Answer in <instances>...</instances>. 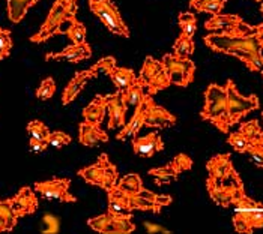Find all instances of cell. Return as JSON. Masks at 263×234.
<instances>
[{
	"mask_svg": "<svg viewBox=\"0 0 263 234\" xmlns=\"http://www.w3.org/2000/svg\"><path fill=\"white\" fill-rule=\"evenodd\" d=\"M203 41L212 51L239 59L251 72L263 77V23L253 26L242 20L226 32L206 35Z\"/></svg>",
	"mask_w": 263,
	"mask_h": 234,
	"instance_id": "obj_1",
	"label": "cell"
},
{
	"mask_svg": "<svg viewBox=\"0 0 263 234\" xmlns=\"http://www.w3.org/2000/svg\"><path fill=\"white\" fill-rule=\"evenodd\" d=\"M38 197L29 186L21 188L8 200H0V233L12 231L20 218L38 210Z\"/></svg>",
	"mask_w": 263,
	"mask_h": 234,
	"instance_id": "obj_2",
	"label": "cell"
},
{
	"mask_svg": "<svg viewBox=\"0 0 263 234\" xmlns=\"http://www.w3.org/2000/svg\"><path fill=\"white\" fill-rule=\"evenodd\" d=\"M202 120L211 122L223 134H229L230 122L227 113V89L220 84H209L204 92V104L200 111Z\"/></svg>",
	"mask_w": 263,
	"mask_h": 234,
	"instance_id": "obj_3",
	"label": "cell"
},
{
	"mask_svg": "<svg viewBox=\"0 0 263 234\" xmlns=\"http://www.w3.org/2000/svg\"><path fill=\"white\" fill-rule=\"evenodd\" d=\"M77 2L79 0H56L45 21L42 23L41 29L33 36H30V41L40 44V42H45L47 39L54 35L62 33V24L65 21H69L71 17H76L77 14Z\"/></svg>",
	"mask_w": 263,
	"mask_h": 234,
	"instance_id": "obj_4",
	"label": "cell"
},
{
	"mask_svg": "<svg viewBox=\"0 0 263 234\" xmlns=\"http://www.w3.org/2000/svg\"><path fill=\"white\" fill-rule=\"evenodd\" d=\"M79 176L89 185L98 186L105 192H108L111 188H115L119 180L118 168L113 162H110L107 153H101L98 156L97 162L79 170Z\"/></svg>",
	"mask_w": 263,
	"mask_h": 234,
	"instance_id": "obj_5",
	"label": "cell"
},
{
	"mask_svg": "<svg viewBox=\"0 0 263 234\" xmlns=\"http://www.w3.org/2000/svg\"><path fill=\"white\" fill-rule=\"evenodd\" d=\"M226 89H227V113H229L230 126L238 125L247 114H250L254 110H259L260 107L259 98L256 95H250V96L241 95L233 80H227Z\"/></svg>",
	"mask_w": 263,
	"mask_h": 234,
	"instance_id": "obj_6",
	"label": "cell"
},
{
	"mask_svg": "<svg viewBox=\"0 0 263 234\" xmlns=\"http://www.w3.org/2000/svg\"><path fill=\"white\" fill-rule=\"evenodd\" d=\"M89 8L111 33L123 38L129 36V29L113 0H89Z\"/></svg>",
	"mask_w": 263,
	"mask_h": 234,
	"instance_id": "obj_7",
	"label": "cell"
},
{
	"mask_svg": "<svg viewBox=\"0 0 263 234\" xmlns=\"http://www.w3.org/2000/svg\"><path fill=\"white\" fill-rule=\"evenodd\" d=\"M87 225L102 234H129L136 230L133 215L129 213H107L98 215L87 221Z\"/></svg>",
	"mask_w": 263,
	"mask_h": 234,
	"instance_id": "obj_8",
	"label": "cell"
},
{
	"mask_svg": "<svg viewBox=\"0 0 263 234\" xmlns=\"http://www.w3.org/2000/svg\"><path fill=\"white\" fill-rule=\"evenodd\" d=\"M139 80L143 83L146 92L149 95H155L158 93L160 90L167 89L172 83H170V78L165 72V68H164V63L158 62L154 57L147 56L143 62L142 69L139 72Z\"/></svg>",
	"mask_w": 263,
	"mask_h": 234,
	"instance_id": "obj_9",
	"label": "cell"
},
{
	"mask_svg": "<svg viewBox=\"0 0 263 234\" xmlns=\"http://www.w3.org/2000/svg\"><path fill=\"white\" fill-rule=\"evenodd\" d=\"M242 188L243 183L238 173H235L229 180H224V182H218L212 177L206 179V189L209 192V197L212 198L215 204L221 207L233 206L235 197Z\"/></svg>",
	"mask_w": 263,
	"mask_h": 234,
	"instance_id": "obj_10",
	"label": "cell"
},
{
	"mask_svg": "<svg viewBox=\"0 0 263 234\" xmlns=\"http://www.w3.org/2000/svg\"><path fill=\"white\" fill-rule=\"evenodd\" d=\"M165 68V72L170 78V83L179 87H186L193 83L196 74V65L190 59L175 56L173 53L165 54L161 60Z\"/></svg>",
	"mask_w": 263,
	"mask_h": 234,
	"instance_id": "obj_11",
	"label": "cell"
},
{
	"mask_svg": "<svg viewBox=\"0 0 263 234\" xmlns=\"http://www.w3.org/2000/svg\"><path fill=\"white\" fill-rule=\"evenodd\" d=\"M191 167H193V159L185 153H179L172 159V162L162 167L151 168L149 176H152L155 179V183L160 186V185H167V183L178 180L179 174L191 170Z\"/></svg>",
	"mask_w": 263,
	"mask_h": 234,
	"instance_id": "obj_12",
	"label": "cell"
},
{
	"mask_svg": "<svg viewBox=\"0 0 263 234\" xmlns=\"http://www.w3.org/2000/svg\"><path fill=\"white\" fill-rule=\"evenodd\" d=\"M71 180L66 177H53L45 182H36L35 191L47 200H59L62 203H76L77 198L69 194Z\"/></svg>",
	"mask_w": 263,
	"mask_h": 234,
	"instance_id": "obj_13",
	"label": "cell"
},
{
	"mask_svg": "<svg viewBox=\"0 0 263 234\" xmlns=\"http://www.w3.org/2000/svg\"><path fill=\"white\" fill-rule=\"evenodd\" d=\"M173 198L170 195H158L152 191H147L143 188L139 194L129 197V204L133 210H142V212H152L160 213L162 207L170 206Z\"/></svg>",
	"mask_w": 263,
	"mask_h": 234,
	"instance_id": "obj_14",
	"label": "cell"
},
{
	"mask_svg": "<svg viewBox=\"0 0 263 234\" xmlns=\"http://www.w3.org/2000/svg\"><path fill=\"white\" fill-rule=\"evenodd\" d=\"M128 110V101L125 98V92L118 90L108 95L107 113H108V128L116 129L125 126V117Z\"/></svg>",
	"mask_w": 263,
	"mask_h": 234,
	"instance_id": "obj_15",
	"label": "cell"
},
{
	"mask_svg": "<svg viewBox=\"0 0 263 234\" xmlns=\"http://www.w3.org/2000/svg\"><path fill=\"white\" fill-rule=\"evenodd\" d=\"M152 95H149L146 92V95L143 98V101L136 107V111H134V116L131 117V120L128 123H125V126H122L121 132L116 135L118 140H125L126 136H134L139 134V131L144 126V119L147 114V108H149V104L152 102Z\"/></svg>",
	"mask_w": 263,
	"mask_h": 234,
	"instance_id": "obj_16",
	"label": "cell"
},
{
	"mask_svg": "<svg viewBox=\"0 0 263 234\" xmlns=\"http://www.w3.org/2000/svg\"><path fill=\"white\" fill-rule=\"evenodd\" d=\"M206 170L209 173V177H212V179H215L218 182L229 180L232 176L236 173L230 153H220V155L212 156L206 162Z\"/></svg>",
	"mask_w": 263,
	"mask_h": 234,
	"instance_id": "obj_17",
	"label": "cell"
},
{
	"mask_svg": "<svg viewBox=\"0 0 263 234\" xmlns=\"http://www.w3.org/2000/svg\"><path fill=\"white\" fill-rule=\"evenodd\" d=\"M233 227L238 233L251 234L256 228H263V209L238 210L233 215Z\"/></svg>",
	"mask_w": 263,
	"mask_h": 234,
	"instance_id": "obj_18",
	"label": "cell"
},
{
	"mask_svg": "<svg viewBox=\"0 0 263 234\" xmlns=\"http://www.w3.org/2000/svg\"><path fill=\"white\" fill-rule=\"evenodd\" d=\"M95 77H98V74H97L92 68L84 69V71H79V72L74 75V78L66 84V87H65V90H63V93H62V104H63V105H69L76 98L80 95V92L84 89L86 83H87L90 78Z\"/></svg>",
	"mask_w": 263,
	"mask_h": 234,
	"instance_id": "obj_19",
	"label": "cell"
},
{
	"mask_svg": "<svg viewBox=\"0 0 263 234\" xmlns=\"http://www.w3.org/2000/svg\"><path fill=\"white\" fill-rule=\"evenodd\" d=\"M131 146H133L134 153L137 156H143V158H152L157 152L164 149L162 138L157 132H151L146 136L133 138Z\"/></svg>",
	"mask_w": 263,
	"mask_h": 234,
	"instance_id": "obj_20",
	"label": "cell"
},
{
	"mask_svg": "<svg viewBox=\"0 0 263 234\" xmlns=\"http://www.w3.org/2000/svg\"><path fill=\"white\" fill-rule=\"evenodd\" d=\"M92 57V48L87 42L83 44H72L62 50L61 53H48L45 60H66L71 63H79L84 59Z\"/></svg>",
	"mask_w": 263,
	"mask_h": 234,
	"instance_id": "obj_21",
	"label": "cell"
},
{
	"mask_svg": "<svg viewBox=\"0 0 263 234\" xmlns=\"http://www.w3.org/2000/svg\"><path fill=\"white\" fill-rule=\"evenodd\" d=\"M176 123V117L167 111L161 105H157L154 101L149 104L147 114L144 119V126L147 128H170Z\"/></svg>",
	"mask_w": 263,
	"mask_h": 234,
	"instance_id": "obj_22",
	"label": "cell"
},
{
	"mask_svg": "<svg viewBox=\"0 0 263 234\" xmlns=\"http://www.w3.org/2000/svg\"><path fill=\"white\" fill-rule=\"evenodd\" d=\"M79 140L86 147H97L102 143L108 141V134L105 131H102L100 125L84 120L79 126Z\"/></svg>",
	"mask_w": 263,
	"mask_h": 234,
	"instance_id": "obj_23",
	"label": "cell"
},
{
	"mask_svg": "<svg viewBox=\"0 0 263 234\" xmlns=\"http://www.w3.org/2000/svg\"><path fill=\"white\" fill-rule=\"evenodd\" d=\"M107 104H108V95H97L95 99L83 110V119L86 122L101 125L104 116L107 113Z\"/></svg>",
	"mask_w": 263,
	"mask_h": 234,
	"instance_id": "obj_24",
	"label": "cell"
},
{
	"mask_svg": "<svg viewBox=\"0 0 263 234\" xmlns=\"http://www.w3.org/2000/svg\"><path fill=\"white\" fill-rule=\"evenodd\" d=\"M242 21V17L235 14H217L204 23V29L209 32H226Z\"/></svg>",
	"mask_w": 263,
	"mask_h": 234,
	"instance_id": "obj_25",
	"label": "cell"
},
{
	"mask_svg": "<svg viewBox=\"0 0 263 234\" xmlns=\"http://www.w3.org/2000/svg\"><path fill=\"white\" fill-rule=\"evenodd\" d=\"M108 212L111 213H129L133 212L129 204V195L122 192L116 186L111 188L108 192Z\"/></svg>",
	"mask_w": 263,
	"mask_h": 234,
	"instance_id": "obj_26",
	"label": "cell"
},
{
	"mask_svg": "<svg viewBox=\"0 0 263 234\" xmlns=\"http://www.w3.org/2000/svg\"><path fill=\"white\" fill-rule=\"evenodd\" d=\"M110 80L113 81V84L116 86L118 90L125 92L136 80L137 75L134 74L133 69H128V68H121V66H115L108 74H107Z\"/></svg>",
	"mask_w": 263,
	"mask_h": 234,
	"instance_id": "obj_27",
	"label": "cell"
},
{
	"mask_svg": "<svg viewBox=\"0 0 263 234\" xmlns=\"http://www.w3.org/2000/svg\"><path fill=\"white\" fill-rule=\"evenodd\" d=\"M33 5L35 0H6L8 18L11 20V23H20Z\"/></svg>",
	"mask_w": 263,
	"mask_h": 234,
	"instance_id": "obj_28",
	"label": "cell"
},
{
	"mask_svg": "<svg viewBox=\"0 0 263 234\" xmlns=\"http://www.w3.org/2000/svg\"><path fill=\"white\" fill-rule=\"evenodd\" d=\"M118 189H121L122 192H125L126 195H136L139 194L143 189V182L142 177L136 173H131V174H126L121 177L118 180V185H116Z\"/></svg>",
	"mask_w": 263,
	"mask_h": 234,
	"instance_id": "obj_29",
	"label": "cell"
},
{
	"mask_svg": "<svg viewBox=\"0 0 263 234\" xmlns=\"http://www.w3.org/2000/svg\"><path fill=\"white\" fill-rule=\"evenodd\" d=\"M227 0H190V6L197 12H208L211 15L221 14Z\"/></svg>",
	"mask_w": 263,
	"mask_h": 234,
	"instance_id": "obj_30",
	"label": "cell"
},
{
	"mask_svg": "<svg viewBox=\"0 0 263 234\" xmlns=\"http://www.w3.org/2000/svg\"><path fill=\"white\" fill-rule=\"evenodd\" d=\"M63 33L68 36V39L72 44H83V42H86L87 30H86V26L83 23H80L77 20V17H71L69 18V26Z\"/></svg>",
	"mask_w": 263,
	"mask_h": 234,
	"instance_id": "obj_31",
	"label": "cell"
},
{
	"mask_svg": "<svg viewBox=\"0 0 263 234\" xmlns=\"http://www.w3.org/2000/svg\"><path fill=\"white\" fill-rule=\"evenodd\" d=\"M194 53V41L190 36L179 35V38L173 44V54L178 57L190 59V56Z\"/></svg>",
	"mask_w": 263,
	"mask_h": 234,
	"instance_id": "obj_32",
	"label": "cell"
},
{
	"mask_svg": "<svg viewBox=\"0 0 263 234\" xmlns=\"http://www.w3.org/2000/svg\"><path fill=\"white\" fill-rule=\"evenodd\" d=\"M144 95H146L144 86H143L142 81L139 80V77H137V80L125 90V98H126V101H128V105H133L134 108L142 102Z\"/></svg>",
	"mask_w": 263,
	"mask_h": 234,
	"instance_id": "obj_33",
	"label": "cell"
},
{
	"mask_svg": "<svg viewBox=\"0 0 263 234\" xmlns=\"http://www.w3.org/2000/svg\"><path fill=\"white\" fill-rule=\"evenodd\" d=\"M178 23H179V27H181V35L194 38V33L197 30V18H196L194 14H191V12L179 14Z\"/></svg>",
	"mask_w": 263,
	"mask_h": 234,
	"instance_id": "obj_34",
	"label": "cell"
},
{
	"mask_svg": "<svg viewBox=\"0 0 263 234\" xmlns=\"http://www.w3.org/2000/svg\"><path fill=\"white\" fill-rule=\"evenodd\" d=\"M233 206L238 209V210H257V209H263L262 203L259 201H254L253 198H250L248 195L245 194V189H241L235 200H233Z\"/></svg>",
	"mask_w": 263,
	"mask_h": 234,
	"instance_id": "obj_35",
	"label": "cell"
},
{
	"mask_svg": "<svg viewBox=\"0 0 263 234\" xmlns=\"http://www.w3.org/2000/svg\"><path fill=\"white\" fill-rule=\"evenodd\" d=\"M227 143H229L236 152H239V153H247V150H248V147L251 146L253 141H251L248 136L243 135L241 131H236V132L229 134V136H227Z\"/></svg>",
	"mask_w": 263,
	"mask_h": 234,
	"instance_id": "obj_36",
	"label": "cell"
},
{
	"mask_svg": "<svg viewBox=\"0 0 263 234\" xmlns=\"http://www.w3.org/2000/svg\"><path fill=\"white\" fill-rule=\"evenodd\" d=\"M239 131H241L245 136H248L251 141H257V140H260L263 136L262 126L259 125V122H257L256 119L241 123V125H239Z\"/></svg>",
	"mask_w": 263,
	"mask_h": 234,
	"instance_id": "obj_37",
	"label": "cell"
},
{
	"mask_svg": "<svg viewBox=\"0 0 263 234\" xmlns=\"http://www.w3.org/2000/svg\"><path fill=\"white\" fill-rule=\"evenodd\" d=\"M27 132L33 138H40V140H45V141L48 140V135H50L48 126L41 120H32L27 125Z\"/></svg>",
	"mask_w": 263,
	"mask_h": 234,
	"instance_id": "obj_38",
	"label": "cell"
},
{
	"mask_svg": "<svg viewBox=\"0 0 263 234\" xmlns=\"http://www.w3.org/2000/svg\"><path fill=\"white\" fill-rule=\"evenodd\" d=\"M56 92V83L51 77H47L45 80H42V83L40 84V87L36 89V98L41 101H47L50 98H53Z\"/></svg>",
	"mask_w": 263,
	"mask_h": 234,
	"instance_id": "obj_39",
	"label": "cell"
},
{
	"mask_svg": "<svg viewBox=\"0 0 263 234\" xmlns=\"http://www.w3.org/2000/svg\"><path fill=\"white\" fill-rule=\"evenodd\" d=\"M247 153L250 156V159L257 165L263 168V143L262 140H257V141H253L251 146L248 147Z\"/></svg>",
	"mask_w": 263,
	"mask_h": 234,
	"instance_id": "obj_40",
	"label": "cell"
},
{
	"mask_svg": "<svg viewBox=\"0 0 263 234\" xmlns=\"http://www.w3.org/2000/svg\"><path fill=\"white\" fill-rule=\"evenodd\" d=\"M47 143H48V146H51V147L61 149V147H63V146H66V144L71 143V136L68 135L66 132H62V131H53V132H50Z\"/></svg>",
	"mask_w": 263,
	"mask_h": 234,
	"instance_id": "obj_41",
	"label": "cell"
},
{
	"mask_svg": "<svg viewBox=\"0 0 263 234\" xmlns=\"http://www.w3.org/2000/svg\"><path fill=\"white\" fill-rule=\"evenodd\" d=\"M12 48V39H11V32L8 29L0 27V60L9 56Z\"/></svg>",
	"mask_w": 263,
	"mask_h": 234,
	"instance_id": "obj_42",
	"label": "cell"
},
{
	"mask_svg": "<svg viewBox=\"0 0 263 234\" xmlns=\"http://www.w3.org/2000/svg\"><path fill=\"white\" fill-rule=\"evenodd\" d=\"M116 66V59L111 57V56H107V57H102L101 60H98L95 65H92L90 68L97 72V74H100V72H104L105 75L113 69Z\"/></svg>",
	"mask_w": 263,
	"mask_h": 234,
	"instance_id": "obj_43",
	"label": "cell"
},
{
	"mask_svg": "<svg viewBox=\"0 0 263 234\" xmlns=\"http://www.w3.org/2000/svg\"><path fill=\"white\" fill-rule=\"evenodd\" d=\"M42 221H44V225H45V228L42 230V233L54 234L59 231L61 224H59V219H58L56 216H53V215H45Z\"/></svg>",
	"mask_w": 263,
	"mask_h": 234,
	"instance_id": "obj_44",
	"label": "cell"
},
{
	"mask_svg": "<svg viewBox=\"0 0 263 234\" xmlns=\"http://www.w3.org/2000/svg\"><path fill=\"white\" fill-rule=\"evenodd\" d=\"M29 144H30L32 150H35V152H44V150H47V147H48V143H47L45 140L33 138V136L30 138Z\"/></svg>",
	"mask_w": 263,
	"mask_h": 234,
	"instance_id": "obj_45",
	"label": "cell"
},
{
	"mask_svg": "<svg viewBox=\"0 0 263 234\" xmlns=\"http://www.w3.org/2000/svg\"><path fill=\"white\" fill-rule=\"evenodd\" d=\"M260 12H262V15H263V2H262V5H260Z\"/></svg>",
	"mask_w": 263,
	"mask_h": 234,
	"instance_id": "obj_46",
	"label": "cell"
},
{
	"mask_svg": "<svg viewBox=\"0 0 263 234\" xmlns=\"http://www.w3.org/2000/svg\"><path fill=\"white\" fill-rule=\"evenodd\" d=\"M256 2H257V3H262L263 0H256Z\"/></svg>",
	"mask_w": 263,
	"mask_h": 234,
	"instance_id": "obj_47",
	"label": "cell"
},
{
	"mask_svg": "<svg viewBox=\"0 0 263 234\" xmlns=\"http://www.w3.org/2000/svg\"><path fill=\"white\" fill-rule=\"evenodd\" d=\"M38 2H40V0H35V5H36V3H38Z\"/></svg>",
	"mask_w": 263,
	"mask_h": 234,
	"instance_id": "obj_48",
	"label": "cell"
},
{
	"mask_svg": "<svg viewBox=\"0 0 263 234\" xmlns=\"http://www.w3.org/2000/svg\"><path fill=\"white\" fill-rule=\"evenodd\" d=\"M260 140H262V143H263V136H262V138H260Z\"/></svg>",
	"mask_w": 263,
	"mask_h": 234,
	"instance_id": "obj_49",
	"label": "cell"
},
{
	"mask_svg": "<svg viewBox=\"0 0 263 234\" xmlns=\"http://www.w3.org/2000/svg\"><path fill=\"white\" fill-rule=\"evenodd\" d=\"M262 119H263V111H262Z\"/></svg>",
	"mask_w": 263,
	"mask_h": 234,
	"instance_id": "obj_50",
	"label": "cell"
}]
</instances>
